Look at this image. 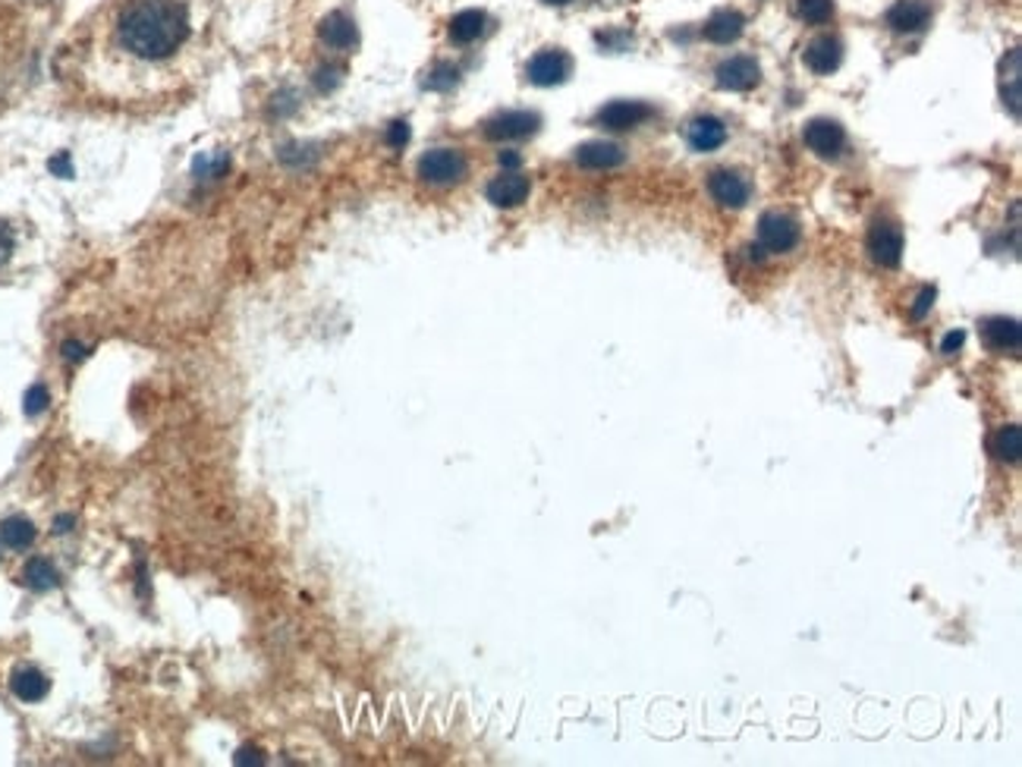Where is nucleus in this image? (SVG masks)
Returning a JSON list of instances; mask_svg holds the SVG:
<instances>
[{
    "instance_id": "f257e3e1",
    "label": "nucleus",
    "mask_w": 1022,
    "mask_h": 767,
    "mask_svg": "<svg viewBox=\"0 0 1022 767\" xmlns=\"http://www.w3.org/2000/svg\"><path fill=\"white\" fill-rule=\"evenodd\" d=\"M205 0H108L95 19L89 54L110 79V92L170 86L199 44Z\"/></svg>"
},
{
    "instance_id": "f03ea898",
    "label": "nucleus",
    "mask_w": 1022,
    "mask_h": 767,
    "mask_svg": "<svg viewBox=\"0 0 1022 767\" xmlns=\"http://www.w3.org/2000/svg\"><path fill=\"white\" fill-rule=\"evenodd\" d=\"M466 170H469V161L457 148H431L421 155L419 167H416L419 180L428 186H457L466 177Z\"/></svg>"
},
{
    "instance_id": "7ed1b4c3",
    "label": "nucleus",
    "mask_w": 1022,
    "mask_h": 767,
    "mask_svg": "<svg viewBox=\"0 0 1022 767\" xmlns=\"http://www.w3.org/2000/svg\"><path fill=\"white\" fill-rule=\"evenodd\" d=\"M800 237H803L800 220L786 215V211H765L758 220V242H762V249L774 252V256L796 249Z\"/></svg>"
},
{
    "instance_id": "20e7f679",
    "label": "nucleus",
    "mask_w": 1022,
    "mask_h": 767,
    "mask_svg": "<svg viewBox=\"0 0 1022 767\" xmlns=\"http://www.w3.org/2000/svg\"><path fill=\"white\" fill-rule=\"evenodd\" d=\"M542 127V117L535 110H504L485 123V136L494 142H510V139H529Z\"/></svg>"
},
{
    "instance_id": "39448f33",
    "label": "nucleus",
    "mask_w": 1022,
    "mask_h": 767,
    "mask_svg": "<svg viewBox=\"0 0 1022 767\" xmlns=\"http://www.w3.org/2000/svg\"><path fill=\"white\" fill-rule=\"evenodd\" d=\"M569 73H573V60L564 51H557V48L538 51L529 60V67H526V76H529L532 86H542V89L560 86V82L569 79Z\"/></svg>"
},
{
    "instance_id": "423d86ee",
    "label": "nucleus",
    "mask_w": 1022,
    "mask_h": 767,
    "mask_svg": "<svg viewBox=\"0 0 1022 767\" xmlns=\"http://www.w3.org/2000/svg\"><path fill=\"white\" fill-rule=\"evenodd\" d=\"M869 252L881 268H896L903 258V230L891 220H875L869 230Z\"/></svg>"
},
{
    "instance_id": "0eeeda50",
    "label": "nucleus",
    "mask_w": 1022,
    "mask_h": 767,
    "mask_svg": "<svg viewBox=\"0 0 1022 767\" xmlns=\"http://www.w3.org/2000/svg\"><path fill=\"white\" fill-rule=\"evenodd\" d=\"M803 139L805 146L812 148L818 158H827V161H831V158H840L843 148H846V132H843V127H840L837 120H824V117L805 123Z\"/></svg>"
},
{
    "instance_id": "6e6552de",
    "label": "nucleus",
    "mask_w": 1022,
    "mask_h": 767,
    "mask_svg": "<svg viewBox=\"0 0 1022 767\" xmlns=\"http://www.w3.org/2000/svg\"><path fill=\"white\" fill-rule=\"evenodd\" d=\"M714 76L724 92H752L762 82V70L752 57H731L717 67Z\"/></svg>"
},
{
    "instance_id": "1a4fd4ad",
    "label": "nucleus",
    "mask_w": 1022,
    "mask_h": 767,
    "mask_svg": "<svg viewBox=\"0 0 1022 767\" xmlns=\"http://www.w3.org/2000/svg\"><path fill=\"white\" fill-rule=\"evenodd\" d=\"M655 110L648 108L645 101H611L598 110V123L611 132H623V129L642 127Z\"/></svg>"
},
{
    "instance_id": "9d476101",
    "label": "nucleus",
    "mask_w": 1022,
    "mask_h": 767,
    "mask_svg": "<svg viewBox=\"0 0 1022 767\" xmlns=\"http://www.w3.org/2000/svg\"><path fill=\"white\" fill-rule=\"evenodd\" d=\"M805 67L815 76H831L843 63V41L837 36H818L805 44Z\"/></svg>"
},
{
    "instance_id": "9b49d317",
    "label": "nucleus",
    "mask_w": 1022,
    "mask_h": 767,
    "mask_svg": "<svg viewBox=\"0 0 1022 767\" xmlns=\"http://www.w3.org/2000/svg\"><path fill=\"white\" fill-rule=\"evenodd\" d=\"M708 192L721 208H731V211L743 208L752 196L746 177H740L736 170H714L712 180H708Z\"/></svg>"
},
{
    "instance_id": "f8f14e48",
    "label": "nucleus",
    "mask_w": 1022,
    "mask_h": 767,
    "mask_svg": "<svg viewBox=\"0 0 1022 767\" xmlns=\"http://www.w3.org/2000/svg\"><path fill=\"white\" fill-rule=\"evenodd\" d=\"M318 38H321V44H328L330 51H353L359 44V29H356L353 17H347L344 10H334V13L321 19Z\"/></svg>"
},
{
    "instance_id": "ddd939ff",
    "label": "nucleus",
    "mask_w": 1022,
    "mask_h": 767,
    "mask_svg": "<svg viewBox=\"0 0 1022 767\" xmlns=\"http://www.w3.org/2000/svg\"><path fill=\"white\" fill-rule=\"evenodd\" d=\"M931 22V7L925 0H896L887 10V26L900 32V36H913L922 32Z\"/></svg>"
},
{
    "instance_id": "4468645a",
    "label": "nucleus",
    "mask_w": 1022,
    "mask_h": 767,
    "mask_svg": "<svg viewBox=\"0 0 1022 767\" xmlns=\"http://www.w3.org/2000/svg\"><path fill=\"white\" fill-rule=\"evenodd\" d=\"M529 177H523L519 170H507L488 183V201L497 208H519L529 199Z\"/></svg>"
},
{
    "instance_id": "2eb2a0df",
    "label": "nucleus",
    "mask_w": 1022,
    "mask_h": 767,
    "mask_svg": "<svg viewBox=\"0 0 1022 767\" xmlns=\"http://www.w3.org/2000/svg\"><path fill=\"white\" fill-rule=\"evenodd\" d=\"M626 161V151L617 142H585L576 148V165L585 170H614Z\"/></svg>"
},
{
    "instance_id": "dca6fc26",
    "label": "nucleus",
    "mask_w": 1022,
    "mask_h": 767,
    "mask_svg": "<svg viewBox=\"0 0 1022 767\" xmlns=\"http://www.w3.org/2000/svg\"><path fill=\"white\" fill-rule=\"evenodd\" d=\"M686 139L695 151H714V148L727 142V127H724V120L705 113V117H695L693 123L686 127Z\"/></svg>"
},
{
    "instance_id": "f3484780",
    "label": "nucleus",
    "mask_w": 1022,
    "mask_h": 767,
    "mask_svg": "<svg viewBox=\"0 0 1022 767\" xmlns=\"http://www.w3.org/2000/svg\"><path fill=\"white\" fill-rule=\"evenodd\" d=\"M982 333H985V343L991 349L1016 352L1022 347V328L1016 318H988V321H982Z\"/></svg>"
},
{
    "instance_id": "a211bd4d",
    "label": "nucleus",
    "mask_w": 1022,
    "mask_h": 767,
    "mask_svg": "<svg viewBox=\"0 0 1022 767\" xmlns=\"http://www.w3.org/2000/svg\"><path fill=\"white\" fill-rule=\"evenodd\" d=\"M10 689L17 695L19 701H26V705H36L41 701L44 695L51 693V679L36 670V667H19L13 679H10Z\"/></svg>"
},
{
    "instance_id": "6ab92c4d",
    "label": "nucleus",
    "mask_w": 1022,
    "mask_h": 767,
    "mask_svg": "<svg viewBox=\"0 0 1022 767\" xmlns=\"http://www.w3.org/2000/svg\"><path fill=\"white\" fill-rule=\"evenodd\" d=\"M746 29V17L740 10H717L708 22H705V38L714 44H731L743 36Z\"/></svg>"
},
{
    "instance_id": "aec40b11",
    "label": "nucleus",
    "mask_w": 1022,
    "mask_h": 767,
    "mask_svg": "<svg viewBox=\"0 0 1022 767\" xmlns=\"http://www.w3.org/2000/svg\"><path fill=\"white\" fill-rule=\"evenodd\" d=\"M485 26H488V17L482 10H463L450 19L447 32H450V41H457V44H473L475 38L485 32Z\"/></svg>"
},
{
    "instance_id": "412c9836",
    "label": "nucleus",
    "mask_w": 1022,
    "mask_h": 767,
    "mask_svg": "<svg viewBox=\"0 0 1022 767\" xmlns=\"http://www.w3.org/2000/svg\"><path fill=\"white\" fill-rule=\"evenodd\" d=\"M22 582L29 585L32 591H51V588H57V582H60V572H57L51 560L36 557V560H29L26 569H22Z\"/></svg>"
},
{
    "instance_id": "4be33fe9",
    "label": "nucleus",
    "mask_w": 1022,
    "mask_h": 767,
    "mask_svg": "<svg viewBox=\"0 0 1022 767\" xmlns=\"http://www.w3.org/2000/svg\"><path fill=\"white\" fill-rule=\"evenodd\" d=\"M0 541L10 550L32 548V541H36V526H32L29 519H22V516H13V519L0 522Z\"/></svg>"
},
{
    "instance_id": "5701e85b",
    "label": "nucleus",
    "mask_w": 1022,
    "mask_h": 767,
    "mask_svg": "<svg viewBox=\"0 0 1022 767\" xmlns=\"http://www.w3.org/2000/svg\"><path fill=\"white\" fill-rule=\"evenodd\" d=\"M991 454L1001 459V462H1016L1022 454V431L1016 425H1006L1001 428L994 438H991Z\"/></svg>"
},
{
    "instance_id": "b1692460",
    "label": "nucleus",
    "mask_w": 1022,
    "mask_h": 767,
    "mask_svg": "<svg viewBox=\"0 0 1022 767\" xmlns=\"http://www.w3.org/2000/svg\"><path fill=\"white\" fill-rule=\"evenodd\" d=\"M796 10L805 22L812 26H824L834 17V0H796Z\"/></svg>"
},
{
    "instance_id": "393cba45",
    "label": "nucleus",
    "mask_w": 1022,
    "mask_h": 767,
    "mask_svg": "<svg viewBox=\"0 0 1022 767\" xmlns=\"http://www.w3.org/2000/svg\"><path fill=\"white\" fill-rule=\"evenodd\" d=\"M1004 79H1010V92H1004L1006 104L1013 117H1020V51H1010V76L1004 73Z\"/></svg>"
},
{
    "instance_id": "a878e982",
    "label": "nucleus",
    "mask_w": 1022,
    "mask_h": 767,
    "mask_svg": "<svg viewBox=\"0 0 1022 767\" xmlns=\"http://www.w3.org/2000/svg\"><path fill=\"white\" fill-rule=\"evenodd\" d=\"M48 402H51V397H48V387L32 384V387H29V394H26V406H22V409H26V416H41V412L48 409Z\"/></svg>"
},
{
    "instance_id": "bb28decb",
    "label": "nucleus",
    "mask_w": 1022,
    "mask_h": 767,
    "mask_svg": "<svg viewBox=\"0 0 1022 767\" xmlns=\"http://www.w3.org/2000/svg\"><path fill=\"white\" fill-rule=\"evenodd\" d=\"M227 167H230L227 155H208V158H199V161H196V173L208 180V177H220Z\"/></svg>"
},
{
    "instance_id": "cd10ccee",
    "label": "nucleus",
    "mask_w": 1022,
    "mask_h": 767,
    "mask_svg": "<svg viewBox=\"0 0 1022 767\" xmlns=\"http://www.w3.org/2000/svg\"><path fill=\"white\" fill-rule=\"evenodd\" d=\"M340 76H344V70H340V67H321V70L315 73V86H318L321 92H330V89H334V86L340 82Z\"/></svg>"
},
{
    "instance_id": "c85d7f7f",
    "label": "nucleus",
    "mask_w": 1022,
    "mask_h": 767,
    "mask_svg": "<svg viewBox=\"0 0 1022 767\" xmlns=\"http://www.w3.org/2000/svg\"><path fill=\"white\" fill-rule=\"evenodd\" d=\"M13 249H17V237H13V230H10V227H7V223L0 220V268H3L7 261H10V256H13Z\"/></svg>"
},
{
    "instance_id": "c756f323",
    "label": "nucleus",
    "mask_w": 1022,
    "mask_h": 767,
    "mask_svg": "<svg viewBox=\"0 0 1022 767\" xmlns=\"http://www.w3.org/2000/svg\"><path fill=\"white\" fill-rule=\"evenodd\" d=\"M431 76H440V79H425V89H450L454 82H457V70L454 67H438Z\"/></svg>"
},
{
    "instance_id": "7c9ffc66",
    "label": "nucleus",
    "mask_w": 1022,
    "mask_h": 767,
    "mask_svg": "<svg viewBox=\"0 0 1022 767\" xmlns=\"http://www.w3.org/2000/svg\"><path fill=\"white\" fill-rule=\"evenodd\" d=\"M409 142V123L406 120H394L390 127H387V146L403 148Z\"/></svg>"
},
{
    "instance_id": "2f4dec72",
    "label": "nucleus",
    "mask_w": 1022,
    "mask_h": 767,
    "mask_svg": "<svg viewBox=\"0 0 1022 767\" xmlns=\"http://www.w3.org/2000/svg\"><path fill=\"white\" fill-rule=\"evenodd\" d=\"M963 343H966V330H950L947 337L941 340V352H944V356H953V352L963 349Z\"/></svg>"
},
{
    "instance_id": "473e14b6",
    "label": "nucleus",
    "mask_w": 1022,
    "mask_h": 767,
    "mask_svg": "<svg viewBox=\"0 0 1022 767\" xmlns=\"http://www.w3.org/2000/svg\"><path fill=\"white\" fill-rule=\"evenodd\" d=\"M934 296H937L934 287H925V290L919 292V299H915V306H913V318H925V311L934 306Z\"/></svg>"
},
{
    "instance_id": "72a5a7b5",
    "label": "nucleus",
    "mask_w": 1022,
    "mask_h": 767,
    "mask_svg": "<svg viewBox=\"0 0 1022 767\" xmlns=\"http://www.w3.org/2000/svg\"><path fill=\"white\" fill-rule=\"evenodd\" d=\"M86 356H89V347H82V343H76V340H67V343H63V359L82 362Z\"/></svg>"
},
{
    "instance_id": "f704fd0d",
    "label": "nucleus",
    "mask_w": 1022,
    "mask_h": 767,
    "mask_svg": "<svg viewBox=\"0 0 1022 767\" xmlns=\"http://www.w3.org/2000/svg\"><path fill=\"white\" fill-rule=\"evenodd\" d=\"M237 765H261V758H258L256 749H249V746H246V749L237 751Z\"/></svg>"
},
{
    "instance_id": "c9c22d12",
    "label": "nucleus",
    "mask_w": 1022,
    "mask_h": 767,
    "mask_svg": "<svg viewBox=\"0 0 1022 767\" xmlns=\"http://www.w3.org/2000/svg\"><path fill=\"white\" fill-rule=\"evenodd\" d=\"M519 165H523V158H519L516 151H504V155H500V167H507V170H516Z\"/></svg>"
},
{
    "instance_id": "e433bc0d",
    "label": "nucleus",
    "mask_w": 1022,
    "mask_h": 767,
    "mask_svg": "<svg viewBox=\"0 0 1022 767\" xmlns=\"http://www.w3.org/2000/svg\"><path fill=\"white\" fill-rule=\"evenodd\" d=\"M51 170H60L63 177H70V173H73V170H70V158H67V155L54 158V161H51Z\"/></svg>"
},
{
    "instance_id": "4c0bfd02",
    "label": "nucleus",
    "mask_w": 1022,
    "mask_h": 767,
    "mask_svg": "<svg viewBox=\"0 0 1022 767\" xmlns=\"http://www.w3.org/2000/svg\"><path fill=\"white\" fill-rule=\"evenodd\" d=\"M70 526H73V516H60V519H54V531H57V535H63V531H70Z\"/></svg>"
},
{
    "instance_id": "58836bf2",
    "label": "nucleus",
    "mask_w": 1022,
    "mask_h": 767,
    "mask_svg": "<svg viewBox=\"0 0 1022 767\" xmlns=\"http://www.w3.org/2000/svg\"><path fill=\"white\" fill-rule=\"evenodd\" d=\"M545 3H550V7H564V3H569V0H545Z\"/></svg>"
}]
</instances>
